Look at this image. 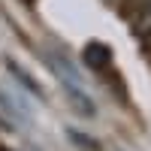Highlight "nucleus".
Masks as SVG:
<instances>
[{
    "instance_id": "f257e3e1",
    "label": "nucleus",
    "mask_w": 151,
    "mask_h": 151,
    "mask_svg": "<svg viewBox=\"0 0 151 151\" xmlns=\"http://www.w3.org/2000/svg\"><path fill=\"white\" fill-rule=\"evenodd\" d=\"M42 60L48 67H52V73L60 79V85H64V91H67V100L82 112V115H97V106H94V100L88 97L85 91V85H82V76L73 70V64H67V58H60L55 52H42Z\"/></svg>"
},
{
    "instance_id": "f03ea898",
    "label": "nucleus",
    "mask_w": 151,
    "mask_h": 151,
    "mask_svg": "<svg viewBox=\"0 0 151 151\" xmlns=\"http://www.w3.org/2000/svg\"><path fill=\"white\" fill-rule=\"evenodd\" d=\"M82 58H85V64L91 70H106L112 64V48L106 42H88L85 52H82Z\"/></svg>"
},
{
    "instance_id": "7ed1b4c3",
    "label": "nucleus",
    "mask_w": 151,
    "mask_h": 151,
    "mask_svg": "<svg viewBox=\"0 0 151 151\" xmlns=\"http://www.w3.org/2000/svg\"><path fill=\"white\" fill-rule=\"evenodd\" d=\"M6 70L12 73V79H15V82H18L21 88H27V91H30L33 97H40V100L45 97V94H42V88H40V82H36L33 76H27V73H24V70H21V67L15 64V60H6Z\"/></svg>"
},
{
    "instance_id": "20e7f679",
    "label": "nucleus",
    "mask_w": 151,
    "mask_h": 151,
    "mask_svg": "<svg viewBox=\"0 0 151 151\" xmlns=\"http://www.w3.org/2000/svg\"><path fill=\"white\" fill-rule=\"evenodd\" d=\"M148 27H151V0H148V3H145L139 12H133V30L142 36Z\"/></svg>"
},
{
    "instance_id": "39448f33",
    "label": "nucleus",
    "mask_w": 151,
    "mask_h": 151,
    "mask_svg": "<svg viewBox=\"0 0 151 151\" xmlns=\"http://www.w3.org/2000/svg\"><path fill=\"white\" fill-rule=\"evenodd\" d=\"M67 133H70V139H76L85 151H97V142H91V139H88V136H82L79 130H67Z\"/></svg>"
},
{
    "instance_id": "423d86ee",
    "label": "nucleus",
    "mask_w": 151,
    "mask_h": 151,
    "mask_svg": "<svg viewBox=\"0 0 151 151\" xmlns=\"http://www.w3.org/2000/svg\"><path fill=\"white\" fill-rule=\"evenodd\" d=\"M142 48H145V52H151V27L142 33Z\"/></svg>"
},
{
    "instance_id": "0eeeda50",
    "label": "nucleus",
    "mask_w": 151,
    "mask_h": 151,
    "mask_svg": "<svg viewBox=\"0 0 151 151\" xmlns=\"http://www.w3.org/2000/svg\"><path fill=\"white\" fill-rule=\"evenodd\" d=\"M0 151H9V148H3V145H0Z\"/></svg>"
}]
</instances>
